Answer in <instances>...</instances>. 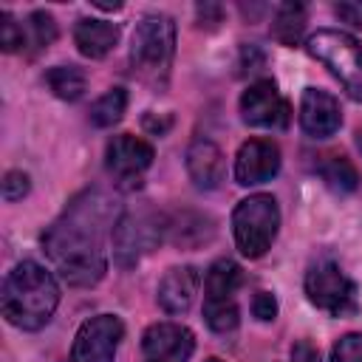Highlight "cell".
Instances as JSON below:
<instances>
[{"mask_svg": "<svg viewBox=\"0 0 362 362\" xmlns=\"http://www.w3.org/2000/svg\"><path fill=\"white\" fill-rule=\"evenodd\" d=\"M116 201L102 189H85L45 229L42 246L59 277L71 286H93L107 272V238L119 221Z\"/></svg>", "mask_w": 362, "mask_h": 362, "instance_id": "1", "label": "cell"}, {"mask_svg": "<svg viewBox=\"0 0 362 362\" xmlns=\"http://www.w3.org/2000/svg\"><path fill=\"white\" fill-rule=\"evenodd\" d=\"M57 305H59V286L45 266L34 260H23L8 272L0 294V308L14 328L40 331L42 325L51 322Z\"/></svg>", "mask_w": 362, "mask_h": 362, "instance_id": "2", "label": "cell"}, {"mask_svg": "<svg viewBox=\"0 0 362 362\" xmlns=\"http://www.w3.org/2000/svg\"><path fill=\"white\" fill-rule=\"evenodd\" d=\"M175 57V23L167 14H147L133 31L130 40V65L133 74L150 88H164L170 79Z\"/></svg>", "mask_w": 362, "mask_h": 362, "instance_id": "3", "label": "cell"}, {"mask_svg": "<svg viewBox=\"0 0 362 362\" xmlns=\"http://www.w3.org/2000/svg\"><path fill=\"white\" fill-rule=\"evenodd\" d=\"M280 229V209L277 201L266 192L243 198L232 212V232L235 243L246 257H260L272 249Z\"/></svg>", "mask_w": 362, "mask_h": 362, "instance_id": "4", "label": "cell"}, {"mask_svg": "<svg viewBox=\"0 0 362 362\" xmlns=\"http://www.w3.org/2000/svg\"><path fill=\"white\" fill-rule=\"evenodd\" d=\"M305 48L345 85L356 102H362V45L351 34L322 28L305 40Z\"/></svg>", "mask_w": 362, "mask_h": 362, "instance_id": "5", "label": "cell"}, {"mask_svg": "<svg viewBox=\"0 0 362 362\" xmlns=\"http://www.w3.org/2000/svg\"><path fill=\"white\" fill-rule=\"evenodd\" d=\"M240 283H243V272L235 260L221 257L209 266L206 280H204V320L212 331L229 334L238 328L240 311H238L235 294Z\"/></svg>", "mask_w": 362, "mask_h": 362, "instance_id": "6", "label": "cell"}, {"mask_svg": "<svg viewBox=\"0 0 362 362\" xmlns=\"http://www.w3.org/2000/svg\"><path fill=\"white\" fill-rule=\"evenodd\" d=\"M167 221L153 209H133L116 221L113 229V257L122 269L136 266L147 252H153L164 238Z\"/></svg>", "mask_w": 362, "mask_h": 362, "instance_id": "7", "label": "cell"}, {"mask_svg": "<svg viewBox=\"0 0 362 362\" xmlns=\"http://www.w3.org/2000/svg\"><path fill=\"white\" fill-rule=\"evenodd\" d=\"M305 294L331 317H348L359 308L356 283L334 260H320L305 272Z\"/></svg>", "mask_w": 362, "mask_h": 362, "instance_id": "8", "label": "cell"}, {"mask_svg": "<svg viewBox=\"0 0 362 362\" xmlns=\"http://www.w3.org/2000/svg\"><path fill=\"white\" fill-rule=\"evenodd\" d=\"M122 337L124 325L116 314H96L79 325L71 348V362H113Z\"/></svg>", "mask_w": 362, "mask_h": 362, "instance_id": "9", "label": "cell"}, {"mask_svg": "<svg viewBox=\"0 0 362 362\" xmlns=\"http://www.w3.org/2000/svg\"><path fill=\"white\" fill-rule=\"evenodd\" d=\"M153 156L156 153H153L150 141L122 133V136L110 139V144L105 150V167L116 181H122L127 187H139V178L153 164Z\"/></svg>", "mask_w": 362, "mask_h": 362, "instance_id": "10", "label": "cell"}, {"mask_svg": "<svg viewBox=\"0 0 362 362\" xmlns=\"http://www.w3.org/2000/svg\"><path fill=\"white\" fill-rule=\"evenodd\" d=\"M240 116L252 127H286L288 124V105L272 79H260L243 90Z\"/></svg>", "mask_w": 362, "mask_h": 362, "instance_id": "11", "label": "cell"}, {"mask_svg": "<svg viewBox=\"0 0 362 362\" xmlns=\"http://www.w3.org/2000/svg\"><path fill=\"white\" fill-rule=\"evenodd\" d=\"M141 348H144L147 362H189L195 351V337L187 325L156 322L144 331Z\"/></svg>", "mask_w": 362, "mask_h": 362, "instance_id": "12", "label": "cell"}, {"mask_svg": "<svg viewBox=\"0 0 362 362\" xmlns=\"http://www.w3.org/2000/svg\"><path fill=\"white\" fill-rule=\"evenodd\" d=\"M280 170V150L274 141L269 139H249L240 144L238 156H235V178L243 187H255L263 184L269 178H274Z\"/></svg>", "mask_w": 362, "mask_h": 362, "instance_id": "13", "label": "cell"}, {"mask_svg": "<svg viewBox=\"0 0 362 362\" xmlns=\"http://www.w3.org/2000/svg\"><path fill=\"white\" fill-rule=\"evenodd\" d=\"M339 124H342L339 102L328 90L305 88L300 99V127L311 139H328L339 130Z\"/></svg>", "mask_w": 362, "mask_h": 362, "instance_id": "14", "label": "cell"}, {"mask_svg": "<svg viewBox=\"0 0 362 362\" xmlns=\"http://www.w3.org/2000/svg\"><path fill=\"white\" fill-rule=\"evenodd\" d=\"M187 173L198 189H215L223 181V153L209 139H195L187 150Z\"/></svg>", "mask_w": 362, "mask_h": 362, "instance_id": "15", "label": "cell"}, {"mask_svg": "<svg viewBox=\"0 0 362 362\" xmlns=\"http://www.w3.org/2000/svg\"><path fill=\"white\" fill-rule=\"evenodd\" d=\"M198 272L192 266H175L170 269L161 283H158V305L167 311V314H184L189 305H192V297L198 291Z\"/></svg>", "mask_w": 362, "mask_h": 362, "instance_id": "16", "label": "cell"}, {"mask_svg": "<svg viewBox=\"0 0 362 362\" xmlns=\"http://www.w3.org/2000/svg\"><path fill=\"white\" fill-rule=\"evenodd\" d=\"M74 42H76L79 54H85L90 59H102L119 42V25L107 23V20L82 17L74 25Z\"/></svg>", "mask_w": 362, "mask_h": 362, "instance_id": "17", "label": "cell"}, {"mask_svg": "<svg viewBox=\"0 0 362 362\" xmlns=\"http://www.w3.org/2000/svg\"><path fill=\"white\" fill-rule=\"evenodd\" d=\"M305 31V8L300 3H283L274 14V25L272 34L283 42V45H297L300 37Z\"/></svg>", "mask_w": 362, "mask_h": 362, "instance_id": "18", "label": "cell"}, {"mask_svg": "<svg viewBox=\"0 0 362 362\" xmlns=\"http://www.w3.org/2000/svg\"><path fill=\"white\" fill-rule=\"evenodd\" d=\"M45 82L54 90V96H59L65 102H76L85 93V85H88L85 74L76 65H57V68H51L45 74Z\"/></svg>", "mask_w": 362, "mask_h": 362, "instance_id": "19", "label": "cell"}, {"mask_svg": "<svg viewBox=\"0 0 362 362\" xmlns=\"http://www.w3.org/2000/svg\"><path fill=\"white\" fill-rule=\"evenodd\" d=\"M320 175H322V181H325L334 192H354L356 184H359L356 167H354L345 156H328V158L320 164Z\"/></svg>", "mask_w": 362, "mask_h": 362, "instance_id": "20", "label": "cell"}, {"mask_svg": "<svg viewBox=\"0 0 362 362\" xmlns=\"http://www.w3.org/2000/svg\"><path fill=\"white\" fill-rule=\"evenodd\" d=\"M124 107H127V93H124V88H110L107 93H102V96L90 105V122H93L96 127H110V124H116V122L122 119Z\"/></svg>", "mask_w": 362, "mask_h": 362, "instance_id": "21", "label": "cell"}, {"mask_svg": "<svg viewBox=\"0 0 362 362\" xmlns=\"http://www.w3.org/2000/svg\"><path fill=\"white\" fill-rule=\"evenodd\" d=\"M25 37L28 42H34L37 48H48L57 40V23L48 11H34L25 23Z\"/></svg>", "mask_w": 362, "mask_h": 362, "instance_id": "22", "label": "cell"}, {"mask_svg": "<svg viewBox=\"0 0 362 362\" xmlns=\"http://www.w3.org/2000/svg\"><path fill=\"white\" fill-rule=\"evenodd\" d=\"M0 45H3V51H20L28 45L25 25H20L8 11L0 14Z\"/></svg>", "mask_w": 362, "mask_h": 362, "instance_id": "23", "label": "cell"}, {"mask_svg": "<svg viewBox=\"0 0 362 362\" xmlns=\"http://www.w3.org/2000/svg\"><path fill=\"white\" fill-rule=\"evenodd\" d=\"M331 362H362V331L339 337L331 348Z\"/></svg>", "mask_w": 362, "mask_h": 362, "instance_id": "24", "label": "cell"}, {"mask_svg": "<svg viewBox=\"0 0 362 362\" xmlns=\"http://www.w3.org/2000/svg\"><path fill=\"white\" fill-rule=\"evenodd\" d=\"M28 175L23 173V170H11V173H6V178H3V198L6 201H20L25 192H28Z\"/></svg>", "mask_w": 362, "mask_h": 362, "instance_id": "25", "label": "cell"}, {"mask_svg": "<svg viewBox=\"0 0 362 362\" xmlns=\"http://www.w3.org/2000/svg\"><path fill=\"white\" fill-rule=\"evenodd\" d=\"M252 314L260 320V322H269L277 317V300L272 291H257L255 300H252Z\"/></svg>", "mask_w": 362, "mask_h": 362, "instance_id": "26", "label": "cell"}, {"mask_svg": "<svg viewBox=\"0 0 362 362\" xmlns=\"http://www.w3.org/2000/svg\"><path fill=\"white\" fill-rule=\"evenodd\" d=\"M291 362H320V354L311 342L300 339V342L291 345Z\"/></svg>", "mask_w": 362, "mask_h": 362, "instance_id": "27", "label": "cell"}, {"mask_svg": "<svg viewBox=\"0 0 362 362\" xmlns=\"http://www.w3.org/2000/svg\"><path fill=\"white\" fill-rule=\"evenodd\" d=\"M334 11L342 20L354 23V25H362V3H339V6H334Z\"/></svg>", "mask_w": 362, "mask_h": 362, "instance_id": "28", "label": "cell"}, {"mask_svg": "<svg viewBox=\"0 0 362 362\" xmlns=\"http://www.w3.org/2000/svg\"><path fill=\"white\" fill-rule=\"evenodd\" d=\"M206 362H221V359H206Z\"/></svg>", "mask_w": 362, "mask_h": 362, "instance_id": "29", "label": "cell"}]
</instances>
